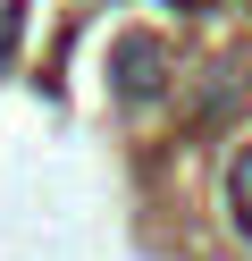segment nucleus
Returning <instances> with one entry per match:
<instances>
[{
    "label": "nucleus",
    "mask_w": 252,
    "mask_h": 261,
    "mask_svg": "<svg viewBox=\"0 0 252 261\" xmlns=\"http://www.w3.org/2000/svg\"><path fill=\"white\" fill-rule=\"evenodd\" d=\"M235 219H244V227H252V152H244V160H235Z\"/></svg>",
    "instance_id": "obj_1"
}]
</instances>
